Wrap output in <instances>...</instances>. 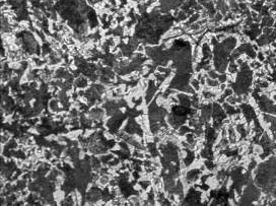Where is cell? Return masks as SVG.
<instances>
[{
	"label": "cell",
	"mask_w": 276,
	"mask_h": 206,
	"mask_svg": "<svg viewBox=\"0 0 276 206\" xmlns=\"http://www.w3.org/2000/svg\"><path fill=\"white\" fill-rule=\"evenodd\" d=\"M191 84H192V86L195 88V90H198L200 88V84H201V83H200V81L198 79H192V80H191Z\"/></svg>",
	"instance_id": "cell-1"
},
{
	"label": "cell",
	"mask_w": 276,
	"mask_h": 206,
	"mask_svg": "<svg viewBox=\"0 0 276 206\" xmlns=\"http://www.w3.org/2000/svg\"><path fill=\"white\" fill-rule=\"evenodd\" d=\"M239 7L242 10H247V5H246L245 3H243V2H241V3L239 4Z\"/></svg>",
	"instance_id": "cell-3"
},
{
	"label": "cell",
	"mask_w": 276,
	"mask_h": 206,
	"mask_svg": "<svg viewBox=\"0 0 276 206\" xmlns=\"http://www.w3.org/2000/svg\"><path fill=\"white\" fill-rule=\"evenodd\" d=\"M156 70H157L158 72H162H162H166V71H167L166 68H164V67H162V66H158L157 68H156Z\"/></svg>",
	"instance_id": "cell-4"
},
{
	"label": "cell",
	"mask_w": 276,
	"mask_h": 206,
	"mask_svg": "<svg viewBox=\"0 0 276 206\" xmlns=\"http://www.w3.org/2000/svg\"><path fill=\"white\" fill-rule=\"evenodd\" d=\"M208 74H209L210 78H212V79H217L218 78V75H219V74H217V72L215 70H209L208 71Z\"/></svg>",
	"instance_id": "cell-2"
},
{
	"label": "cell",
	"mask_w": 276,
	"mask_h": 206,
	"mask_svg": "<svg viewBox=\"0 0 276 206\" xmlns=\"http://www.w3.org/2000/svg\"><path fill=\"white\" fill-rule=\"evenodd\" d=\"M258 59H259L260 61H264V59H265V58H264V55H263L262 53H261V54H258Z\"/></svg>",
	"instance_id": "cell-5"
}]
</instances>
